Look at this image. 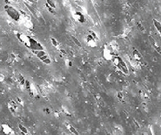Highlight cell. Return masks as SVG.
Listing matches in <instances>:
<instances>
[{
	"label": "cell",
	"instance_id": "cell-1",
	"mask_svg": "<svg viewBox=\"0 0 161 135\" xmlns=\"http://www.w3.org/2000/svg\"><path fill=\"white\" fill-rule=\"evenodd\" d=\"M17 38L27 47L32 49V51L44 50L43 46H42L40 43H39L36 40L33 39L30 36L24 35L21 33H18L17 34Z\"/></svg>",
	"mask_w": 161,
	"mask_h": 135
},
{
	"label": "cell",
	"instance_id": "cell-2",
	"mask_svg": "<svg viewBox=\"0 0 161 135\" xmlns=\"http://www.w3.org/2000/svg\"><path fill=\"white\" fill-rule=\"evenodd\" d=\"M113 62L115 64V65L118 68L122 73H124V74H129V69L127 68V65H126V63L122 60V59L120 57H115L113 59Z\"/></svg>",
	"mask_w": 161,
	"mask_h": 135
},
{
	"label": "cell",
	"instance_id": "cell-3",
	"mask_svg": "<svg viewBox=\"0 0 161 135\" xmlns=\"http://www.w3.org/2000/svg\"><path fill=\"white\" fill-rule=\"evenodd\" d=\"M5 10L7 13V14L9 15L10 18L15 21H19L21 19V15L20 13H19V11L15 10V8L9 5H6L5 6Z\"/></svg>",
	"mask_w": 161,
	"mask_h": 135
},
{
	"label": "cell",
	"instance_id": "cell-4",
	"mask_svg": "<svg viewBox=\"0 0 161 135\" xmlns=\"http://www.w3.org/2000/svg\"><path fill=\"white\" fill-rule=\"evenodd\" d=\"M32 52L35 54V55H36V57H38L40 60L44 62V63L49 65L51 63V60L49 57L47 53L45 52L44 50H38V51H32Z\"/></svg>",
	"mask_w": 161,
	"mask_h": 135
},
{
	"label": "cell",
	"instance_id": "cell-5",
	"mask_svg": "<svg viewBox=\"0 0 161 135\" xmlns=\"http://www.w3.org/2000/svg\"><path fill=\"white\" fill-rule=\"evenodd\" d=\"M74 18L75 19L76 21H79L80 23H84L86 19H85V16L84 15L80 12V11H76L74 13Z\"/></svg>",
	"mask_w": 161,
	"mask_h": 135
},
{
	"label": "cell",
	"instance_id": "cell-6",
	"mask_svg": "<svg viewBox=\"0 0 161 135\" xmlns=\"http://www.w3.org/2000/svg\"><path fill=\"white\" fill-rule=\"evenodd\" d=\"M96 39L94 36H93L92 35H91V34H89V35L87 36V42L88 43L90 46L91 47H94L96 46Z\"/></svg>",
	"mask_w": 161,
	"mask_h": 135
},
{
	"label": "cell",
	"instance_id": "cell-7",
	"mask_svg": "<svg viewBox=\"0 0 161 135\" xmlns=\"http://www.w3.org/2000/svg\"><path fill=\"white\" fill-rule=\"evenodd\" d=\"M1 128H2V131L5 134L9 135L12 132V129L10 128V126L9 125H7V124H2V126H1Z\"/></svg>",
	"mask_w": 161,
	"mask_h": 135
},
{
	"label": "cell",
	"instance_id": "cell-8",
	"mask_svg": "<svg viewBox=\"0 0 161 135\" xmlns=\"http://www.w3.org/2000/svg\"><path fill=\"white\" fill-rule=\"evenodd\" d=\"M132 54H133L134 58H135L136 60L140 61V60H142L143 57H142L141 54L138 52V50H134V51H133V52H132Z\"/></svg>",
	"mask_w": 161,
	"mask_h": 135
},
{
	"label": "cell",
	"instance_id": "cell-9",
	"mask_svg": "<svg viewBox=\"0 0 161 135\" xmlns=\"http://www.w3.org/2000/svg\"><path fill=\"white\" fill-rule=\"evenodd\" d=\"M153 24H154V26L155 27L156 29L157 30V32L161 35V23L160 21H158L157 20L154 19L153 20Z\"/></svg>",
	"mask_w": 161,
	"mask_h": 135
},
{
	"label": "cell",
	"instance_id": "cell-10",
	"mask_svg": "<svg viewBox=\"0 0 161 135\" xmlns=\"http://www.w3.org/2000/svg\"><path fill=\"white\" fill-rule=\"evenodd\" d=\"M18 80L20 83V84L21 86H25V84H26V80L24 79V77L21 74V73H19L18 75Z\"/></svg>",
	"mask_w": 161,
	"mask_h": 135
},
{
	"label": "cell",
	"instance_id": "cell-11",
	"mask_svg": "<svg viewBox=\"0 0 161 135\" xmlns=\"http://www.w3.org/2000/svg\"><path fill=\"white\" fill-rule=\"evenodd\" d=\"M152 45H153V46H154L155 49L157 51V52L161 54V48H160V47H159V46L156 44V43H155V40H152Z\"/></svg>",
	"mask_w": 161,
	"mask_h": 135
},
{
	"label": "cell",
	"instance_id": "cell-12",
	"mask_svg": "<svg viewBox=\"0 0 161 135\" xmlns=\"http://www.w3.org/2000/svg\"><path fill=\"white\" fill-rule=\"evenodd\" d=\"M71 38H72V40H73V41L74 42V43L77 45V46H79V47H81L82 46V45H81V43H80V40L77 38H75L74 36H71Z\"/></svg>",
	"mask_w": 161,
	"mask_h": 135
},
{
	"label": "cell",
	"instance_id": "cell-13",
	"mask_svg": "<svg viewBox=\"0 0 161 135\" xmlns=\"http://www.w3.org/2000/svg\"><path fill=\"white\" fill-rule=\"evenodd\" d=\"M19 129H20L21 132L24 133V134H28V131H27V128H25L24 126H23L22 125L19 124Z\"/></svg>",
	"mask_w": 161,
	"mask_h": 135
},
{
	"label": "cell",
	"instance_id": "cell-14",
	"mask_svg": "<svg viewBox=\"0 0 161 135\" xmlns=\"http://www.w3.org/2000/svg\"><path fill=\"white\" fill-rule=\"evenodd\" d=\"M69 131H70L71 133H73L74 134H75V135H79V133H78L77 130H76V129H75V128H74L73 126L69 125Z\"/></svg>",
	"mask_w": 161,
	"mask_h": 135
},
{
	"label": "cell",
	"instance_id": "cell-15",
	"mask_svg": "<svg viewBox=\"0 0 161 135\" xmlns=\"http://www.w3.org/2000/svg\"><path fill=\"white\" fill-rule=\"evenodd\" d=\"M51 42H52V44L55 46V47H57L59 43L57 41V40L54 38H51Z\"/></svg>",
	"mask_w": 161,
	"mask_h": 135
},
{
	"label": "cell",
	"instance_id": "cell-16",
	"mask_svg": "<svg viewBox=\"0 0 161 135\" xmlns=\"http://www.w3.org/2000/svg\"><path fill=\"white\" fill-rule=\"evenodd\" d=\"M47 5H49L51 7H52V8H55L56 7V6H55V3L53 2V1H51V0H49V1H47Z\"/></svg>",
	"mask_w": 161,
	"mask_h": 135
},
{
	"label": "cell",
	"instance_id": "cell-17",
	"mask_svg": "<svg viewBox=\"0 0 161 135\" xmlns=\"http://www.w3.org/2000/svg\"><path fill=\"white\" fill-rule=\"evenodd\" d=\"M25 87H26V88H27V90L28 91H30V92H31L30 83V82H29V81H27V80H26V84H25Z\"/></svg>",
	"mask_w": 161,
	"mask_h": 135
},
{
	"label": "cell",
	"instance_id": "cell-18",
	"mask_svg": "<svg viewBox=\"0 0 161 135\" xmlns=\"http://www.w3.org/2000/svg\"><path fill=\"white\" fill-rule=\"evenodd\" d=\"M46 7H47V9H48V10L49 11V12H51L52 13H55V10H54V8H52V7H51L49 5H48L47 4H46Z\"/></svg>",
	"mask_w": 161,
	"mask_h": 135
},
{
	"label": "cell",
	"instance_id": "cell-19",
	"mask_svg": "<svg viewBox=\"0 0 161 135\" xmlns=\"http://www.w3.org/2000/svg\"><path fill=\"white\" fill-rule=\"evenodd\" d=\"M118 98H119L120 99H122L123 96H122V93H121V92H118Z\"/></svg>",
	"mask_w": 161,
	"mask_h": 135
},
{
	"label": "cell",
	"instance_id": "cell-20",
	"mask_svg": "<svg viewBox=\"0 0 161 135\" xmlns=\"http://www.w3.org/2000/svg\"><path fill=\"white\" fill-rule=\"evenodd\" d=\"M138 27L140 28V29H141V30H143V27L142 26V25H141L140 23H138Z\"/></svg>",
	"mask_w": 161,
	"mask_h": 135
},
{
	"label": "cell",
	"instance_id": "cell-21",
	"mask_svg": "<svg viewBox=\"0 0 161 135\" xmlns=\"http://www.w3.org/2000/svg\"><path fill=\"white\" fill-rule=\"evenodd\" d=\"M69 66H72V63L71 62H69Z\"/></svg>",
	"mask_w": 161,
	"mask_h": 135
},
{
	"label": "cell",
	"instance_id": "cell-22",
	"mask_svg": "<svg viewBox=\"0 0 161 135\" xmlns=\"http://www.w3.org/2000/svg\"><path fill=\"white\" fill-rule=\"evenodd\" d=\"M46 112H47V113H48V114H49V113H50V112H49V109H46Z\"/></svg>",
	"mask_w": 161,
	"mask_h": 135
}]
</instances>
